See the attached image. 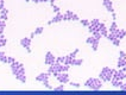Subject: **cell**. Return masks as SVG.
<instances>
[{
	"instance_id": "cell-7",
	"label": "cell",
	"mask_w": 126,
	"mask_h": 95,
	"mask_svg": "<svg viewBox=\"0 0 126 95\" xmlns=\"http://www.w3.org/2000/svg\"><path fill=\"white\" fill-rule=\"evenodd\" d=\"M24 64H21V63H19V62H13L12 64H10V67H11V71H12V74L13 75H17V73L19 71V69L23 67Z\"/></svg>"
},
{
	"instance_id": "cell-40",
	"label": "cell",
	"mask_w": 126,
	"mask_h": 95,
	"mask_svg": "<svg viewBox=\"0 0 126 95\" xmlns=\"http://www.w3.org/2000/svg\"><path fill=\"white\" fill-rule=\"evenodd\" d=\"M112 18H113V20H115V18H117V14L114 13V12H112Z\"/></svg>"
},
{
	"instance_id": "cell-27",
	"label": "cell",
	"mask_w": 126,
	"mask_h": 95,
	"mask_svg": "<svg viewBox=\"0 0 126 95\" xmlns=\"http://www.w3.org/2000/svg\"><path fill=\"white\" fill-rule=\"evenodd\" d=\"M99 23H100L99 19H93V20L91 21V24H89V25H92V26H98Z\"/></svg>"
},
{
	"instance_id": "cell-11",
	"label": "cell",
	"mask_w": 126,
	"mask_h": 95,
	"mask_svg": "<svg viewBox=\"0 0 126 95\" xmlns=\"http://www.w3.org/2000/svg\"><path fill=\"white\" fill-rule=\"evenodd\" d=\"M49 73H42V74H39L37 77H36V81L38 82H44V81H48L49 80Z\"/></svg>"
},
{
	"instance_id": "cell-38",
	"label": "cell",
	"mask_w": 126,
	"mask_h": 95,
	"mask_svg": "<svg viewBox=\"0 0 126 95\" xmlns=\"http://www.w3.org/2000/svg\"><path fill=\"white\" fill-rule=\"evenodd\" d=\"M4 0H0V10H1V8H4Z\"/></svg>"
},
{
	"instance_id": "cell-2",
	"label": "cell",
	"mask_w": 126,
	"mask_h": 95,
	"mask_svg": "<svg viewBox=\"0 0 126 95\" xmlns=\"http://www.w3.org/2000/svg\"><path fill=\"white\" fill-rule=\"evenodd\" d=\"M84 87L91 88V89H93V90H99V89L102 88V83L100 81V79L91 77V79H88L87 81L84 82Z\"/></svg>"
},
{
	"instance_id": "cell-21",
	"label": "cell",
	"mask_w": 126,
	"mask_h": 95,
	"mask_svg": "<svg viewBox=\"0 0 126 95\" xmlns=\"http://www.w3.org/2000/svg\"><path fill=\"white\" fill-rule=\"evenodd\" d=\"M106 38H107L108 41L113 42V41H114V39H115V38H117V37H115V34L113 33V32H108V34L106 36Z\"/></svg>"
},
{
	"instance_id": "cell-29",
	"label": "cell",
	"mask_w": 126,
	"mask_h": 95,
	"mask_svg": "<svg viewBox=\"0 0 126 95\" xmlns=\"http://www.w3.org/2000/svg\"><path fill=\"white\" fill-rule=\"evenodd\" d=\"M70 86H73V87H75V88H80L81 87V84L80 83H76V82H69Z\"/></svg>"
},
{
	"instance_id": "cell-34",
	"label": "cell",
	"mask_w": 126,
	"mask_h": 95,
	"mask_svg": "<svg viewBox=\"0 0 126 95\" xmlns=\"http://www.w3.org/2000/svg\"><path fill=\"white\" fill-rule=\"evenodd\" d=\"M51 6H52V10H54L55 13H58V12H60V7L58 6H56V5H51Z\"/></svg>"
},
{
	"instance_id": "cell-5",
	"label": "cell",
	"mask_w": 126,
	"mask_h": 95,
	"mask_svg": "<svg viewBox=\"0 0 126 95\" xmlns=\"http://www.w3.org/2000/svg\"><path fill=\"white\" fill-rule=\"evenodd\" d=\"M56 79L58 80V82H61L63 84L69 83V76L67 73H58V75L56 76Z\"/></svg>"
},
{
	"instance_id": "cell-32",
	"label": "cell",
	"mask_w": 126,
	"mask_h": 95,
	"mask_svg": "<svg viewBox=\"0 0 126 95\" xmlns=\"http://www.w3.org/2000/svg\"><path fill=\"white\" fill-rule=\"evenodd\" d=\"M112 43H113V45H115V47H119V45H120V39L115 38V39H114Z\"/></svg>"
},
{
	"instance_id": "cell-42",
	"label": "cell",
	"mask_w": 126,
	"mask_h": 95,
	"mask_svg": "<svg viewBox=\"0 0 126 95\" xmlns=\"http://www.w3.org/2000/svg\"><path fill=\"white\" fill-rule=\"evenodd\" d=\"M55 1H56V0H49V2L51 4V5H54V4H55Z\"/></svg>"
},
{
	"instance_id": "cell-37",
	"label": "cell",
	"mask_w": 126,
	"mask_h": 95,
	"mask_svg": "<svg viewBox=\"0 0 126 95\" xmlns=\"http://www.w3.org/2000/svg\"><path fill=\"white\" fill-rule=\"evenodd\" d=\"M120 89H121L123 92H126V82H125V83H123V86L120 87Z\"/></svg>"
},
{
	"instance_id": "cell-22",
	"label": "cell",
	"mask_w": 126,
	"mask_h": 95,
	"mask_svg": "<svg viewBox=\"0 0 126 95\" xmlns=\"http://www.w3.org/2000/svg\"><path fill=\"white\" fill-rule=\"evenodd\" d=\"M56 62H57V63H61V64H64V62H65V56H62V57H57V58H56Z\"/></svg>"
},
{
	"instance_id": "cell-17",
	"label": "cell",
	"mask_w": 126,
	"mask_h": 95,
	"mask_svg": "<svg viewBox=\"0 0 126 95\" xmlns=\"http://www.w3.org/2000/svg\"><path fill=\"white\" fill-rule=\"evenodd\" d=\"M7 57H8V56H6L5 52L0 51V62H2V63H7Z\"/></svg>"
},
{
	"instance_id": "cell-24",
	"label": "cell",
	"mask_w": 126,
	"mask_h": 95,
	"mask_svg": "<svg viewBox=\"0 0 126 95\" xmlns=\"http://www.w3.org/2000/svg\"><path fill=\"white\" fill-rule=\"evenodd\" d=\"M95 39H96V38H95L94 36H92V37H88V38L86 39V43H87V44H92V43L95 41Z\"/></svg>"
},
{
	"instance_id": "cell-4",
	"label": "cell",
	"mask_w": 126,
	"mask_h": 95,
	"mask_svg": "<svg viewBox=\"0 0 126 95\" xmlns=\"http://www.w3.org/2000/svg\"><path fill=\"white\" fill-rule=\"evenodd\" d=\"M55 62H56V57L52 55V52L48 51L47 55H45V58H44V63H45L47 65H50V64H52V63H55Z\"/></svg>"
},
{
	"instance_id": "cell-25",
	"label": "cell",
	"mask_w": 126,
	"mask_h": 95,
	"mask_svg": "<svg viewBox=\"0 0 126 95\" xmlns=\"http://www.w3.org/2000/svg\"><path fill=\"white\" fill-rule=\"evenodd\" d=\"M80 23H81L83 26H88V25L91 24V21L87 20V19H80Z\"/></svg>"
},
{
	"instance_id": "cell-8",
	"label": "cell",
	"mask_w": 126,
	"mask_h": 95,
	"mask_svg": "<svg viewBox=\"0 0 126 95\" xmlns=\"http://www.w3.org/2000/svg\"><path fill=\"white\" fill-rule=\"evenodd\" d=\"M62 20H63V13L58 12V13H56V16H55L51 20L48 21V24L51 25V24H54V23H58V21H62Z\"/></svg>"
},
{
	"instance_id": "cell-13",
	"label": "cell",
	"mask_w": 126,
	"mask_h": 95,
	"mask_svg": "<svg viewBox=\"0 0 126 95\" xmlns=\"http://www.w3.org/2000/svg\"><path fill=\"white\" fill-rule=\"evenodd\" d=\"M111 83H112L113 87H117V88H120L121 86H123V80H115V79H112L111 80Z\"/></svg>"
},
{
	"instance_id": "cell-15",
	"label": "cell",
	"mask_w": 126,
	"mask_h": 95,
	"mask_svg": "<svg viewBox=\"0 0 126 95\" xmlns=\"http://www.w3.org/2000/svg\"><path fill=\"white\" fill-rule=\"evenodd\" d=\"M70 65H68V64H61L60 65V73H67L68 70H69Z\"/></svg>"
},
{
	"instance_id": "cell-41",
	"label": "cell",
	"mask_w": 126,
	"mask_h": 95,
	"mask_svg": "<svg viewBox=\"0 0 126 95\" xmlns=\"http://www.w3.org/2000/svg\"><path fill=\"white\" fill-rule=\"evenodd\" d=\"M36 34H35V32H31V34H30V38H31V39H32V38H33V37H35Z\"/></svg>"
},
{
	"instance_id": "cell-3",
	"label": "cell",
	"mask_w": 126,
	"mask_h": 95,
	"mask_svg": "<svg viewBox=\"0 0 126 95\" xmlns=\"http://www.w3.org/2000/svg\"><path fill=\"white\" fill-rule=\"evenodd\" d=\"M63 20H80V18L73 11H65L63 13Z\"/></svg>"
},
{
	"instance_id": "cell-6",
	"label": "cell",
	"mask_w": 126,
	"mask_h": 95,
	"mask_svg": "<svg viewBox=\"0 0 126 95\" xmlns=\"http://www.w3.org/2000/svg\"><path fill=\"white\" fill-rule=\"evenodd\" d=\"M20 45L23 48H25L28 50V52H31V49H30V45H31V38H21L20 39Z\"/></svg>"
},
{
	"instance_id": "cell-9",
	"label": "cell",
	"mask_w": 126,
	"mask_h": 95,
	"mask_svg": "<svg viewBox=\"0 0 126 95\" xmlns=\"http://www.w3.org/2000/svg\"><path fill=\"white\" fill-rule=\"evenodd\" d=\"M98 29H99V32L101 33V36L102 37H106L107 34H108V31H107V29H106V26H105V24L104 23H99V25H98Z\"/></svg>"
},
{
	"instance_id": "cell-39",
	"label": "cell",
	"mask_w": 126,
	"mask_h": 95,
	"mask_svg": "<svg viewBox=\"0 0 126 95\" xmlns=\"http://www.w3.org/2000/svg\"><path fill=\"white\" fill-rule=\"evenodd\" d=\"M4 30H5V27H4V26H0V34L4 33Z\"/></svg>"
},
{
	"instance_id": "cell-18",
	"label": "cell",
	"mask_w": 126,
	"mask_h": 95,
	"mask_svg": "<svg viewBox=\"0 0 126 95\" xmlns=\"http://www.w3.org/2000/svg\"><path fill=\"white\" fill-rule=\"evenodd\" d=\"M117 30H118V25H117V23H115V21H113L112 24H111V27H110L108 32H115Z\"/></svg>"
},
{
	"instance_id": "cell-10",
	"label": "cell",
	"mask_w": 126,
	"mask_h": 95,
	"mask_svg": "<svg viewBox=\"0 0 126 95\" xmlns=\"http://www.w3.org/2000/svg\"><path fill=\"white\" fill-rule=\"evenodd\" d=\"M102 4H104V6L106 7V10L108 11V12H114V8H113V4H112V0H102Z\"/></svg>"
},
{
	"instance_id": "cell-35",
	"label": "cell",
	"mask_w": 126,
	"mask_h": 95,
	"mask_svg": "<svg viewBox=\"0 0 126 95\" xmlns=\"http://www.w3.org/2000/svg\"><path fill=\"white\" fill-rule=\"evenodd\" d=\"M7 13H8V10H7L6 7H4V8L0 10V14H7Z\"/></svg>"
},
{
	"instance_id": "cell-43",
	"label": "cell",
	"mask_w": 126,
	"mask_h": 95,
	"mask_svg": "<svg viewBox=\"0 0 126 95\" xmlns=\"http://www.w3.org/2000/svg\"><path fill=\"white\" fill-rule=\"evenodd\" d=\"M39 2H45V1H49V0H38Z\"/></svg>"
},
{
	"instance_id": "cell-36",
	"label": "cell",
	"mask_w": 126,
	"mask_h": 95,
	"mask_svg": "<svg viewBox=\"0 0 126 95\" xmlns=\"http://www.w3.org/2000/svg\"><path fill=\"white\" fill-rule=\"evenodd\" d=\"M0 18L2 19V20H7V14H0Z\"/></svg>"
},
{
	"instance_id": "cell-23",
	"label": "cell",
	"mask_w": 126,
	"mask_h": 95,
	"mask_svg": "<svg viewBox=\"0 0 126 95\" xmlns=\"http://www.w3.org/2000/svg\"><path fill=\"white\" fill-rule=\"evenodd\" d=\"M77 52H79V49H75L71 54H69L68 56H69L70 58H76V55H77Z\"/></svg>"
},
{
	"instance_id": "cell-19",
	"label": "cell",
	"mask_w": 126,
	"mask_h": 95,
	"mask_svg": "<svg viewBox=\"0 0 126 95\" xmlns=\"http://www.w3.org/2000/svg\"><path fill=\"white\" fill-rule=\"evenodd\" d=\"M99 42H100V39H95V41L92 43V49H93V51H96L98 50V47H99Z\"/></svg>"
},
{
	"instance_id": "cell-16",
	"label": "cell",
	"mask_w": 126,
	"mask_h": 95,
	"mask_svg": "<svg viewBox=\"0 0 126 95\" xmlns=\"http://www.w3.org/2000/svg\"><path fill=\"white\" fill-rule=\"evenodd\" d=\"M6 43H7L6 37H5L4 34H0V48L5 47V45H6Z\"/></svg>"
},
{
	"instance_id": "cell-28",
	"label": "cell",
	"mask_w": 126,
	"mask_h": 95,
	"mask_svg": "<svg viewBox=\"0 0 126 95\" xmlns=\"http://www.w3.org/2000/svg\"><path fill=\"white\" fill-rule=\"evenodd\" d=\"M54 90H55V92H62V90H64L63 83H62V86H58V87H56V88H54Z\"/></svg>"
},
{
	"instance_id": "cell-30",
	"label": "cell",
	"mask_w": 126,
	"mask_h": 95,
	"mask_svg": "<svg viewBox=\"0 0 126 95\" xmlns=\"http://www.w3.org/2000/svg\"><path fill=\"white\" fill-rule=\"evenodd\" d=\"M119 57L120 58H123V60H126V54L124 52V51H121V50H120L119 51Z\"/></svg>"
},
{
	"instance_id": "cell-31",
	"label": "cell",
	"mask_w": 126,
	"mask_h": 95,
	"mask_svg": "<svg viewBox=\"0 0 126 95\" xmlns=\"http://www.w3.org/2000/svg\"><path fill=\"white\" fill-rule=\"evenodd\" d=\"M43 86H44L45 88L51 89V86H50V84H49V80H48V81H44V82H43Z\"/></svg>"
},
{
	"instance_id": "cell-26",
	"label": "cell",
	"mask_w": 126,
	"mask_h": 95,
	"mask_svg": "<svg viewBox=\"0 0 126 95\" xmlns=\"http://www.w3.org/2000/svg\"><path fill=\"white\" fill-rule=\"evenodd\" d=\"M43 31H44V27H37L35 30V34H41V33H43Z\"/></svg>"
},
{
	"instance_id": "cell-14",
	"label": "cell",
	"mask_w": 126,
	"mask_h": 95,
	"mask_svg": "<svg viewBox=\"0 0 126 95\" xmlns=\"http://www.w3.org/2000/svg\"><path fill=\"white\" fill-rule=\"evenodd\" d=\"M16 79L18 80V81H20L21 83H25L26 82V76H25V74H19L16 76Z\"/></svg>"
},
{
	"instance_id": "cell-12",
	"label": "cell",
	"mask_w": 126,
	"mask_h": 95,
	"mask_svg": "<svg viewBox=\"0 0 126 95\" xmlns=\"http://www.w3.org/2000/svg\"><path fill=\"white\" fill-rule=\"evenodd\" d=\"M113 33L115 34V37H117L118 39H120V41H121V39H123V38L126 36V30H120V29H118V30H117L115 32H113Z\"/></svg>"
},
{
	"instance_id": "cell-20",
	"label": "cell",
	"mask_w": 126,
	"mask_h": 95,
	"mask_svg": "<svg viewBox=\"0 0 126 95\" xmlns=\"http://www.w3.org/2000/svg\"><path fill=\"white\" fill-rule=\"evenodd\" d=\"M125 61L126 60H123V58H120L119 57V60H118V63H117V67H118V68H123V67H124V65H125Z\"/></svg>"
},
{
	"instance_id": "cell-1",
	"label": "cell",
	"mask_w": 126,
	"mask_h": 95,
	"mask_svg": "<svg viewBox=\"0 0 126 95\" xmlns=\"http://www.w3.org/2000/svg\"><path fill=\"white\" fill-rule=\"evenodd\" d=\"M114 71H115V70L112 68H110V67H104L102 70L100 71V74H99V79L105 82H111Z\"/></svg>"
},
{
	"instance_id": "cell-33",
	"label": "cell",
	"mask_w": 126,
	"mask_h": 95,
	"mask_svg": "<svg viewBox=\"0 0 126 95\" xmlns=\"http://www.w3.org/2000/svg\"><path fill=\"white\" fill-rule=\"evenodd\" d=\"M13 62H16L13 57H7V64H12Z\"/></svg>"
}]
</instances>
